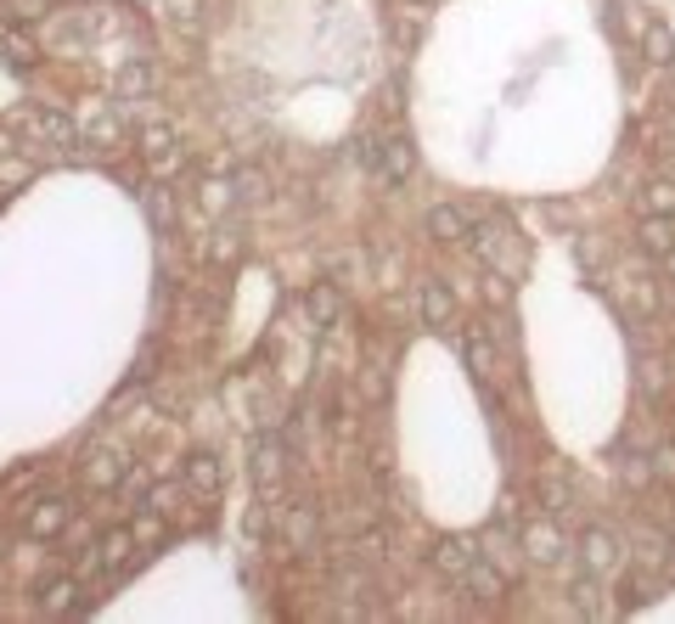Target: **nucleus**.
Returning a JSON list of instances; mask_svg holds the SVG:
<instances>
[{
	"instance_id": "1",
	"label": "nucleus",
	"mask_w": 675,
	"mask_h": 624,
	"mask_svg": "<svg viewBox=\"0 0 675 624\" xmlns=\"http://www.w3.org/2000/svg\"><path fill=\"white\" fill-rule=\"evenodd\" d=\"M574 551H580V568H586V573H597V580H619V573H624V541H619L613 530H602V523L580 530Z\"/></svg>"
},
{
	"instance_id": "2",
	"label": "nucleus",
	"mask_w": 675,
	"mask_h": 624,
	"mask_svg": "<svg viewBox=\"0 0 675 624\" xmlns=\"http://www.w3.org/2000/svg\"><path fill=\"white\" fill-rule=\"evenodd\" d=\"M366 164L383 186H406L411 169H417V147L411 135H389V141H366Z\"/></svg>"
},
{
	"instance_id": "3",
	"label": "nucleus",
	"mask_w": 675,
	"mask_h": 624,
	"mask_svg": "<svg viewBox=\"0 0 675 624\" xmlns=\"http://www.w3.org/2000/svg\"><path fill=\"white\" fill-rule=\"evenodd\" d=\"M518 546H523V557L535 562V568H557L563 562V535H557V523H552V512L546 517H535V523H523V535H518Z\"/></svg>"
},
{
	"instance_id": "4",
	"label": "nucleus",
	"mask_w": 675,
	"mask_h": 624,
	"mask_svg": "<svg viewBox=\"0 0 675 624\" xmlns=\"http://www.w3.org/2000/svg\"><path fill=\"white\" fill-rule=\"evenodd\" d=\"M68 523H74V501H68V495H40V501L29 506V535H34V541L68 535Z\"/></svg>"
},
{
	"instance_id": "5",
	"label": "nucleus",
	"mask_w": 675,
	"mask_h": 624,
	"mask_svg": "<svg viewBox=\"0 0 675 624\" xmlns=\"http://www.w3.org/2000/svg\"><path fill=\"white\" fill-rule=\"evenodd\" d=\"M422 231L433 236V243H467V231H473V214L462 209V203H433L428 209V220H422Z\"/></svg>"
},
{
	"instance_id": "6",
	"label": "nucleus",
	"mask_w": 675,
	"mask_h": 624,
	"mask_svg": "<svg viewBox=\"0 0 675 624\" xmlns=\"http://www.w3.org/2000/svg\"><path fill=\"white\" fill-rule=\"evenodd\" d=\"M478 557H485V551H478L473 535H440V546H433V568H440L445 580H462Z\"/></svg>"
},
{
	"instance_id": "7",
	"label": "nucleus",
	"mask_w": 675,
	"mask_h": 624,
	"mask_svg": "<svg viewBox=\"0 0 675 624\" xmlns=\"http://www.w3.org/2000/svg\"><path fill=\"white\" fill-rule=\"evenodd\" d=\"M417 315H422V326H456V299H451V287L445 281H422L417 287Z\"/></svg>"
},
{
	"instance_id": "8",
	"label": "nucleus",
	"mask_w": 675,
	"mask_h": 624,
	"mask_svg": "<svg viewBox=\"0 0 675 624\" xmlns=\"http://www.w3.org/2000/svg\"><path fill=\"white\" fill-rule=\"evenodd\" d=\"M124 478H130V461H124L119 445H113V450H108V445L90 450V461H85V484H90V490H119Z\"/></svg>"
},
{
	"instance_id": "9",
	"label": "nucleus",
	"mask_w": 675,
	"mask_h": 624,
	"mask_svg": "<svg viewBox=\"0 0 675 624\" xmlns=\"http://www.w3.org/2000/svg\"><path fill=\"white\" fill-rule=\"evenodd\" d=\"M12 124H29V130L45 141V147H74V135H79L68 113H34V108H29V113H12Z\"/></svg>"
},
{
	"instance_id": "10",
	"label": "nucleus",
	"mask_w": 675,
	"mask_h": 624,
	"mask_svg": "<svg viewBox=\"0 0 675 624\" xmlns=\"http://www.w3.org/2000/svg\"><path fill=\"white\" fill-rule=\"evenodd\" d=\"M637 248L664 259L675 248V214H637Z\"/></svg>"
},
{
	"instance_id": "11",
	"label": "nucleus",
	"mask_w": 675,
	"mask_h": 624,
	"mask_svg": "<svg viewBox=\"0 0 675 624\" xmlns=\"http://www.w3.org/2000/svg\"><path fill=\"white\" fill-rule=\"evenodd\" d=\"M456 586H462V591H473L478 602H501V597H507V573H501V568H496L490 557H478V562H473V568L462 573Z\"/></svg>"
},
{
	"instance_id": "12",
	"label": "nucleus",
	"mask_w": 675,
	"mask_h": 624,
	"mask_svg": "<svg viewBox=\"0 0 675 624\" xmlns=\"http://www.w3.org/2000/svg\"><path fill=\"white\" fill-rule=\"evenodd\" d=\"M602 586L608 580H597V573H574V580H568V608L574 613H580V619H608V602H602Z\"/></svg>"
},
{
	"instance_id": "13",
	"label": "nucleus",
	"mask_w": 675,
	"mask_h": 624,
	"mask_svg": "<svg viewBox=\"0 0 675 624\" xmlns=\"http://www.w3.org/2000/svg\"><path fill=\"white\" fill-rule=\"evenodd\" d=\"M462 366H467L478 382H490V377H496V344H490V332H485V326H473L467 338H462Z\"/></svg>"
},
{
	"instance_id": "14",
	"label": "nucleus",
	"mask_w": 675,
	"mask_h": 624,
	"mask_svg": "<svg viewBox=\"0 0 675 624\" xmlns=\"http://www.w3.org/2000/svg\"><path fill=\"white\" fill-rule=\"evenodd\" d=\"M79 597H85V586L74 580V573H68V580H45V586H40V613H52V619L79 613V608H85Z\"/></svg>"
},
{
	"instance_id": "15",
	"label": "nucleus",
	"mask_w": 675,
	"mask_h": 624,
	"mask_svg": "<svg viewBox=\"0 0 675 624\" xmlns=\"http://www.w3.org/2000/svg\"><path fill=\"white\" fill-rule=\"evenodd\" d=\"M642 57H648L653 68H675V34H670L664 18H648V29H642Z\"/></svg>"
},
{
	"instance_id": "16",
	"label": "nucleus",
	"mask_w": 675,
	"mask_h": 624,
	"mask_svg": "<svg viewBox=\"0 0 675 624\" xmlns=\"http://www.w3.org/2000/svg\"><path fill=\"white\" fill-rule=\"evenodd\" d=\"M180 478H186L191 495H214V490H220V461H214L209 450H198V456H186Z\"/></svg>"
},
{
	"instance_id": "17",
	"label": "nucleus",
	"mask_w": 675,
	"mask_h": 624,
	"mask_svg": "<svg viewBox=\"0 0 675 624\" xmlns=\"http://www.w3.org/2000/svg\"><path fill=\"white\" fill-rule=\"evenodd\" d=\"M305 304H310V321L316 326H332L338 315H344V287H338V281H316Z\"/></svg>"
},
{
	"instance_id": "18",
	"label": "nucleus",
	"mask_w": 675,
	"mask_h": 624,
	"mask_svg": "<svg viewBox=\"0 0 675 624\" xmlns=\"http://www.w3.org/2000/svg\"><path fill=\"white\" fill-rule=\"evenodd\" d=\"M96 557H102V568H124L135 557V530H108V535H96Z\"/></svg>"
},
{
	"instance_id": "19",
	"label": "nucleus",
	"mask_w": 675,
	"mask_h": 624,
	"mask_svg": "<svg viewBox=\"0 0 675 624\" xmlns=\"http://www.w3.org/2000/svg\"><path fill=\"white\" fill-rule=\"evenodd\" d=\"M85 130H90V141H96V147H113V141L124 135V119H119V108L96 102V108H90V119H85Z\"/></svg>"
},
{
	"instance_id": "20",
	"label": "nucleus",
	"mask_w": 675,
	"mask_h": 624,
	"mask_svg": "<svg viewBox=\"0 0 675 624\" xmlns=\"http://www.w3.org/2000/svg\"><path fill=\"white\" fill-rule=\"evenodd\" d=\"M467 243H473V254L485 259V265H496V259H501V243H507V220L473 225V231H467Z\"/></svg>"
},
{
	"instance_id": "21",
	"label": "nucleus",
	"mask_w": 675,
	"mask_h": 624,
	"mask_svg": "<svg viewBox=\"0 0 675 624\" xmlns=\"http://www.w3.org/2000/svg\"><path fill=\"white\" fill-rule=\"evenodd\" d=\"M637 214H675V180H648L637 191Z\"/></svg>"
},
{
	"instance_id": "22",
	"label": "nucleus",
	"mask_w": 675,
	"mask_h": 624,
	"mask_svg": "<svg viewBox=\"0 0 675 624\" xmlns=\"http://www.w3.org/2000/svg\"><path fill=\"white\" fill-rule=\"evenodd\" d=\"M254 478H259L265 490L281 484V445H276V439H259V450H254Z\"/></svg>"
},
{
	"instance_id": "23",
	"label": "nucleus",
	"mask_w": 675,
	"mask_h": 624,
	"mask_svg": "<svg viewBox=\"0 0 675 624\" xmlns=\"http://www.w3.org/2000/svg\"><path fill=\"white\" fill-rule=\"evenodd\" d=\"M0 52H7V63H12V68H34V63H40V45H34L29 34H18V29L0 34Z\"/></svg>"
},
{
	"instance_id": "24",
	"label": "nucleus",
	"mask_w": 675,
	"mask_h": 624,
	"mask_svg": "<svg viewBox=\"0 0 675 624\" xmlns=\"http://www.w3.org/2000/svg\"><path fill=\"white\" fill-rule=\"evenodd\" d=\"M574 259H580V270H602L608 265V236L580 231V236H574Z\"/></svg>"
},
{
	"instance_id": "25",
	"label": "nucleus",
	"mask_w": 675,
	"mask_h": 624,
	"mask_svg": "<svg viewBox=\"0 0 675 624\" xmlns=\"http://www.w3.org/2000/svg\"><path fill=\"white\" fill-rule=\"evenodd\" d=\"M478 293H485V304H490V310H512V276L490 265V270H485V281H478Z\"/></svg>"
},
{
	"instance_id": "26",
	"label": "nucleus",
	"mask_w": 675,
	"mask_h": 624,
	"mask_svg": "<svg viewBox=\"0 0 675 624\" xmlns=\"http://www.w3.org/2000/svg\"><path fill=\"white\" fill-rule=\"evenodd\" d=\"M535 495H541V512H568V478H557V472H546L541 484H535Z\"/></svg>"
},
{
	"instance_id": "27",
	"label": "nucleus",
	"mask_w": 675,
	"mask_h": 624,
	"mask_svg": "<svg viewBox=\"0 0 675 624\" xmlns=\"http://www.w3.org/2000/svg\"><path fill=\"white\" fill-rule=\"evenodd\" d=\"M236 203H270V180L259 175V169H243V175H236Z\"/></svg>"
},
{
	"instance_id": "28",
	"label": "nucleus",
	"mask_w": 675,
	"mask_h": 624,
	"mask_svg": "<svg viewBox=\"0 0 675 624\" xmlns=\"http://www.w3.org/2000/svg\"><path fill=\"white\" fill-rule=\"evenodd\" d=\"M231 203H236V180H209L203 186V209L209 214H225Z\"/></svg>"
},
{
	"instance_id": "29",
	"label": "nucleus",
	"mask_w": 675,
	"mask_h": 624,
	"mask_svg": "<svg viewBox=\"0 0 675 624\" xmlns=\"http://www.w3.org/2000/svg\"><path fill=\"white\" fill-rule=\"evenodd\" d=\"M164 12H169V18H175V23L191 34V29L203 23V0H164Z\"/></svg>"
},
{
	"instance_id": "30",
	"label": "nucleus",
	"mask_w": 675,
	"mask_h": 624,
	"mask_svg": "<svg viewBox=\"0 0 675 624\" xmlns=\"http://www.w3.org/2000/svg\"><path fill=\"white\" fill-rule=\"evenodd\" d=\"M287 541H294V546H310L316 541V512L310 506H299L294 517H287Z\"/></svg>"
},
{
	"instance_id": "31",
	"label": "nucleus",
	"mask_w": 675,
	"mask_h": 624,
	"mask_svg": "<svg viewBox=\"0 0 675 624\" xmlns=\"http://www.w3.org/2000/svg\"><path fill=\"white\" fill-rule=\"evenodd\" d=\"M637 371H642V389H648L653 400H659V394L670 389V377H664V360H659V355H653V360L642 355V366H637Z\"/></svg>"
},
{
	"instance_id": "32",
	"label": "nucleus",
	"mask_w": 675,
	"mask_h": 624,
	"mask_svg": "<svg viewBox=\"0 0 675 624\" xmlns=\"http://www.w3.org/2000/svg\"><path fill=\"white\" fill-rule=\"evenodd\" d=\"M153 85H158V74H153L147 63H135V68L124 74V85H119V90H124V96H141V90H153Z\"/></svg>"
},
{
	"instance_id": "33",
	"label": "nucleus",
	"mask_w": 675,
	"mask_h": 624,
	"mask_svg": "<svg viewBox=\"0 0 675 624\" xmlns=\"http://www.w3.org/2000/svg\"><path fill=\"white\" fill-rule=\"evenodd\" d=\"M236 248H243V243H236V231H214V243H209V259L231 265V259H236Z\"/></svg>"
},
{
	"instance_id": "34",
	"label": "nucleus",
	"mask_w": 675,
	"mask_h": 624,
	"mask_svg": "<svg viewBox=\"0 0 675 624\" xmlns=\"http://www.w3.org/2000/svg\"><path fill=\"white\" fill-rule=\"evenodd\" d=\"M147 541H164V517H158V506L135 523V546H147Z\"/></svg>"
},
{
	"instance_id": "35",
	"label": "nucleus",
	"mask_w": 675,
	"mask_h": 624,
	"mask_svg": "<svg viewBox=\"0 0 675 624\" xmlns=\"http://www.w3.org/2000/svg\"><path fill=\"white\" fill-rule=\"evenodd\" d=\"M34 169L23 164V158H0V180H7V186H18V180H29Z\"/></svg>"
},
{
	"instance_id": "36",
	"label": "nucleus",
	"mask_w": 675,
	"mask_h": 624,
	"mask_svg": "<svg viewBox=\"0 0 675 624\" xmlns=\"http://www.w3.org/2000/svg\"><path fill=\"white\" fill-rule=\"evenodd\" d=\"M383 551H389V535H361V557H383Z\"/></svg>"
},
{
	"instance_id": "37",
	"label": "nucleus",
	"mask_w": 675,
	"mask_h": 624,
	"mask_svg": "<svg viewBox=\"0 0 675 624\" xmlns=\"http://www.w3.org/2000/svg\"><path fill=\"white\" fill-rule=\"evenodd\" d=\"M653 478H675V450H670V445L653 456Z\"/></svg>"
},
{
	"instance_id": "38",
	"label": "nucleus",
	"mask_w": 675,
	"mask_h": 624,
	"mask_svg": "<svg viewBox=\"0 0 675 624\" xmlns=\"http://www.w3.org/2000/svg\"><path fill=\"white\" fill-rule=\"evenodd\" d=\"M619 597H624V608H642V580H637V573L619 586Z\"/></svg>"
},
{
	"instance_id": "39",
	"label": "nucleus",
	"mask_w": 675,
	"mask_h": 624,
	"mask_svg": "<svg viewBox=\"0 0 675 624\" xmlns=\"http://www.w3.org/2000/svg\"><path fill=\"white\" fill-rule=\"evenodd\" d=\"M664 276H670V281H675V248H670V254H664Z\"/></svg>"
},
{
	"instance_id": "40",
	"label": "nucleus",
	"mask_w": 675,
	"mask_h": 624,
	"mask_svg": "<svg viewBox=\"0 0 675 624\" xmlns=\"http://www.w3.org/2000/svg\"><path fill=\"white\" fill-rule=\"evenodd\" d=\"M0 209H7V180H0Z\"/></svg>"
}]
</instances>
